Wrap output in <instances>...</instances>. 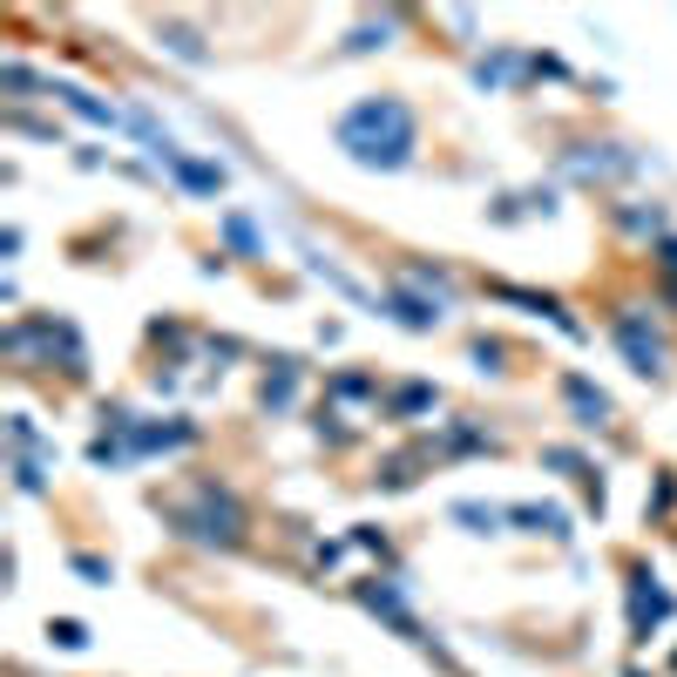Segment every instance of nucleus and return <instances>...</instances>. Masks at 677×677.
Segmentation results:
<instances>
[{"label":"nucleus","mask_w":677,"mask_h":677,"mask_svg":"<svg viewBox=\"0 0 677 677\" xmlns=\"http://www.w3.org/2000/svg\"><path fill=\"white\" fill-rule=\"evenodd\" d=\"M338 149H346L359 170H407L414 149H420V122L399 96L353 102L346 115H338Z\"/></svg>","instance_id":"obj_1"},{"label":"nucleus","mask_w":677,"mask_h":677,"mask_svg":"<svg viewBox=\"0 0 677 677\" xmlns=\"http://www.w3.org/2000/svg\"><path fill=\"white\" fill-rule=\"evenodd\" d=\"M170 521H176V536H190L204 549H237L244 542V508L218 481H197L183 502H170Z\"/></svg>","instance_id":"obj_2"},{"label":"nucleus","mask_w":677,"mask_h":677,"mask_svg":"<svg viewBox=\"0 0 677 677\" xmlns=\"http://www.w3.org/2000/svg\"><path fill=\"white\" fill-rule=\"evenodd\" d=\"M617 346H624V359H630V373H643V380H664V366H670V353H664V338L643 325L637 312H617Z\"/></svg>","instance_id":"obj_3"},{"label":"nucleus","mask_w":677,"mask_h":677,"mask_svg":"<svg viewBox=\"0 0 677 677\" xmlns=\"http://www.w3.org/2000/svg\"><path fill=\"white\" fill-rule=\"evenodd\" d=\"M670 590H657V576H637L630 582V630H637V643H651V630L670 617Z\"/></svg>","instance_id":"obj_4"},{"label":"nucleus","mask_w":677,"mask_h":677,"mask_svg":"<svg viewBox=\"0 0 677 677\" xmlns=\"http://www.w3.org/2000/svg\"><path fill=\"white\" fill-rule=\"evenodd\" d=\"M563 170H569V176H582V183H603V176H630V170H637V157H624L617 143H596V149H569Z\"/></svg>","instance_id":"obj_5"},{"label":"nucleus","mask_w":677,"mask_h":677,"mask_svg":"<svg viewBox=\"0 0 677 677\" xmlns=\"http://www.w3.org/2000/svg\"><path fill=\"white\" fill-rule=\"evenodd\" d=\"M386 312L407 325V332H434V325L447 319V305H441V298H420L414 285H393V292H386Z\"/></svg>","instance_id":"obj_6"},{"label":"nucleus","mask_w":677,"mask_h":677,"mask_svg":"<svg viewBox=\"0 0 677 677\" xmlns=\"http://www.w3.org/2000/svg\"><path fill=\"white\" fill-rule=\"evenodd\" d=\"M563 399H569L576 427H603V420H610V399H603L590 380H582V373H569V380H563Z\"/></svg>","instance_id":"obj_7"},{"label":"nucleus","mask_w":677,"mask_h":677,"mask_svg":"<svg viewBox=\"0 0 677 677\" xmlns=\"http://www.w3.org/2000/svg\"><path fill=\"white\" fill-rule=\"evenodd\" d=\"M130 441H136V454H157V447H190V441H197V427H190V420H170V427H130Z\"/></svg>","instance_id":"obj_8"},{"label":"nucleus","mask_w":677,"mask_h":677,"mask_svg":"<svg viewBox=\"0 0 677 677\" xmlns=\"http://www.w3.org/2000/svg\"><path fill=\"white\" fill-rule=\"evenodd\" d=\"M521 75H536V61H529V54H488L481 69H475L481 88H508V82H521Z\"/></svg>","instance_id":"obj_9"},{"label":"nucleus","mask_w":677,"mask_h":677,"mask_svg":"<svg viewBox=\"0 0 677 677\" xmlns=\"http://www.w3.org/2000/svg\"><path fill=\"white\" fill-rule=\"evenodd\" d=\"M170 170H176V183H183V190H197V197H218V190H224V170H218V163H197V157H176Z\"/></svg>","instance_id":"obj_10"},{"label":"nucleus","mask_w":677,"mask_h":677,"mask_svg":"<svg viewBox=\"0 0 677 677\" xmlns=\"http://www.w3.org/2000/svg\"><path fill=\"white\" fill-rule=\"evenodd\" d=\"M508 521H521V529H529V536H569V515L563 508H536V502H521V508H508Z\"/></svg>","instance_id":"obj_11"},{"label":"nucleus","mask_w":677,"mask_h":677,"mask_svg":"<svg viewBox=\"0 0 677 677\" xmlns=\"http://www.w3.org/2000/svg\"><path fill=\"white\" fill-rule=\"evenodd\" d=\"M454 521H460L468 536H495L502 521H508V508H488V502H454Z\"/></svg>","instance_id":"obj_12"},{"label":"nucleus","mask_w":677,"mask_h":677,"mask_svg":"<svg viewBox=\"0 0 677 677\" xmlns=\"http://www.w3.org/2000/svg\"><path fill=\"white\" fill-rule=\"evenodd\" d=\"M54 96L69 102V109H75L82 122H96V130H115V122H122V115H115L109 102H96V96H88V88H54Z\"/></svg>","instance_id":"obj_13"},{"label":"nucleus","mask_w":677,"mask_h":677,"mask_svg":"<svg viewBox=\"0 0 677 677\" xmlns=\"http://www.w3.org/2000/svg\"><path fill=\"white\" fill-rule=\"evenodd\" d=\"M224 244L231 251H244V258H258L264 244H258V231H251V218H244V210H224Z\"/></svg>","instance_id":"obj_14"},{"label":"nucleus","mask_w":677,"mask_h":677,"mask_svg":"<svg viewBox=\"0 0 677 677\" xmlns=\"http://www.w3.org/2000/svg\"><path fill=\"white\" fill-rule=\"evenodd\" d=\"M292 386H298V359H279V373L264 380V407H271V414L292 407Z\"/></svg>","instance_id":"obj_15"},{"label":"nucleus","mask_w":677,"mask_h":677,"mask_svg":"<svg viewBox=\"0 0 677 677\" xmlns=\"http://www.w3.org/2000/svg\"><path fill=\"white\" fill-rule=\"evenodd\" d=\"M393 27H399V21H393V14H380V21L353 27V41H346V48H353V54H373V48H386V35H393Z\"/></svg>","instance_id":"obj_16"},{"label":"nucleus","mask_w":677,"mask_h":677,"mask_svg":"<svg viewBox=\"0 0 677 677\" xmlns=\"http://www.w3.org/2000/svg\"><path fill=\"white\" fill-rule=\"evenodd\" d=\"M48 643H54V651H88V624H75V617H48Z\"/></svg>","instance_id":"obj_17"},{"label":"nucleus","mask_w":677,"mask_h":677,"mask_svg":"<svg viewBox=\"0 0 677 677\" xmlns=\"http://www.w3.org/2000/svg\"><path fill=\"white\" fill-rule=\"evenodd\" d=\"M14 488H21V495H48V475H41L35 454H14Z\"/></svg>","instance_id":"obj_18"},{"label":"nucleus","mask_w":677,"mask_h":677,"mask_svg":"<svg viewBox=\"0 0 677 677\" xmlns=\"http://www.w3.org/2000/svg\"><path fill=\"white\" fill-rule=\"evenodd\" d=\"M312 271H319V279H325L332 292H346L353 305H373V298H366V285H359V279H346V271H338V264H325V258H312Z\"/></svg>","instance_id":"obj_19"},{"label":"nucleus","mask_w":677,"mask_h":677,"mask_svg":"<svg viewBox=\"0 0 677 677\" xmlns=\"http://www.w3.org/2000/svg\"><path fill=\"white\" fill-rule=\"evenodd\" d=\"M163 48H170L176 61H210V54H204V41L190 35V27H163Z\"/></svg>","instance_id":"obj_20"},{"label":"nucleus","mask_w":677,"mask_h":677,"mask_svg":"<svg viewBox=\"0 0 677 677\" xmlns=\"http://www.w3.org/2000/svg\"><path fill=\"white\" fill-rule=\"evenodd\" d=\"M434 407V386H399L393 393V414H427Z\"/></svg>","instance_id":"obj_21"},{"label":"nucleus","mask_w":677,"mask_h":677,"mask_svg":"<svg viewBox=\"0 0 677 677\" xmlns=\"http://www.w3.org/2000/svg\"><path fill=\"white\" fill-rule=\"evenodd\" d=\"M332 393H338V399H366V393H373V380H366V373H346V380H332Z\"/></svg>","instance_id":"obj_22"},{"label":"nucleus","mask_w":677,"mask_h":677,"mask_svg":"<svg viewBox=\"0 0 677 677\" xmlns=\"http://www.w3.org/2000/svg\"><path fill=\"white\" fill-rule=\"evenodd\" d=\"M75 576H88V582H109V563H102V556H75Z\"/></svg>","instance_id":"obj_23"},{"label":"nucleus","mask_w":677,"mask_h":677,"mask_svg":"<svg viewBox=\"0 0 677 677\" xmlns=\"http://www.w3.org/2000/svg\"><path fill=\"white\" fill-rule=\"evenodd\" d=\"M651 508H657V515H664V508H677V481H670V475L657 481V502H651Z\"/></svg>","instance_id":"obj_24"},{"label":"nucleus","mask_w":677,"mask_h":677,"mask_svg":"<svg viewBox=\"0 0 677 677\" xmlns=\"http://www.w3.org/2000/svg\"><path fill=\"white\" fill-rule=\"evenodd\" d=\"M657 264H664L670 279H677V237H664V244H657Z\"/></svg>","instance_id":"obj_25"}]
</instances>
